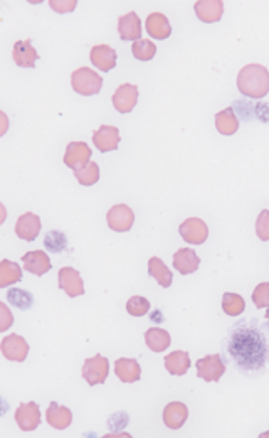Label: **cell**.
Segmentation results:
<instances>
[{
    "label": "cell",
    "instance_id": "obj_26",
    "mask_svg": "<svg viewBox=\"0 0 269 438\" xmlns=\"http://www.w3.org/2000/svg\"><path fill=\"white\" fill-rule=\"evenodd\" d=\"M148 275L155 278L156 284L163 288L170 287L172 280H174V275H172L170 270L167 268L165 263H163L160 258H156V256H153V258L148 260Z\"/></svg>",
    "mask_w": 269,
    "mask_h": 438
},
{
    "label": "cell",
    "instance_id": "obj_38",
    "mask_svg": "<svg viewBox=\"0 0 269 438\" xmlns=\"http://www.w3.org/2000/svg\"><path fill=\"white\" fill-rule=\"evenodd\" d=\"M76 0H51L49 5L52 10L59 14H66V12H73L76 9Z\"/></svg>",
    "mask_w": 269,
    "mask_h": 438
},
{
    "label": "cell",
    "instance_id": "obj_16",
    "mask_svg": "<svg viewBox=\"0 0 269 438\" xmlns=\"http://www.w3.org/2000/svg\"><path fill=\"white\" fill-rule=\"evenodd\" d=\"M40 218L34 213H25L17 219L16 222V235L21 240L34 241L40 233Z\"/></svg>",
    "mask_w": 269,
    "mask_h": 438
},
{
    "label": "cell",
    "instance_id": "obj_34",
    "mask_svg": "<svg viewBox=\"0 0 269 438\" xmlns=\"http://www.w3.org/2000/svg\"><path fill=\"white\" fill-rule=\"evenodd\" d=\"M7 300H9L12 306H16L22 310L31 309L32 303H34V299H32L31 293L25 292V290H19V288H14V290L7 292Z\"/></svg>",
    "mask_w": 269,
    "mask_h": 438
},
{
    "label": "cell",
    "instance_id": "obj_39",
    "mask_svg": "<svg viewBox=\"0 0 269 438\" xmlns=\"http://www.w3.org/2000/svg\"><path fill=\"white\" fill-rule=\"evenodd\" d=\"M0 310H2V324H0V330H7L9 329V325H10V322H12V315H10V312H9V309H7V306L5 303H0Z\"/></svg>",
    "mask_w": 269,
    "mask_h": 438
},
{
    "label": "cell",
    "instance_id": "obj_19",
    "mask_svg": "<svg viewBox=\"0 0 269 438\" xmlns=\"http://www.w3.org/2000/svg\"><path fill=\"white\" fill-rule=\"evenodd\" d=\"M187 418H189V408L180 402L168 403L165 410H163V423L170 430L182 428L185 425Z\"/></svg>",
    "mask_w": 269,
    "mask_h": 438
},
{
    "label": "cell",
    "instance_id": "obj_12",
    "mask_svg": "<svg viewBox=\"0 0 269 438\" xmlns=\"http://www.w3.org/2000/svg\"><path fill=\"white\" fill-rule=\"evenodd\" d=\"M138 103L137 84H121L113 95V106L119 113H130Z\"/></svg>",
    "mask_w": 269,
    "mask_h": 438
},
{
    "label": "cell",
    "instance_id": "obj_30",
    "mask_svg": "<svg viewBox=\"0 0 269 438\" xmlns=\"http://www.w3.org/2000/svg\"><path fill=\"white\" fill-rule=\"evenodd\" d=\"M74 177L81 185H95L100 181V167L96 162H89L83 169L74 170Z\"/></svg>",
    "mask_w": 269,
    "mask_h": 438
},
{
    "label": "cell",
    "instance_id": "obj_1",
    "mask_svg": "<svg viewBox=\"0 0 269 438\" xmlns=\"http://www.w3.org/2000/svg\"><path fill=\"white\" fill-rule=\"evenodd\" d=\"M229 341V351L234 361L241 369H257L264 366L268 359L266 337L257 329H246V325L237 324Z\"/></svg>",
    "mask_w": 269,
    "mask_h": 438
},
{
    "label": "cell",
    "instance_id": "obj_24",
    "mask_svg": "<svg viewBox=\"0 0 269 438\" xmlns=\"http://www.w3.org/2000/svg\"><path fill=\"white\" fill-rule=\"evenodd\" d=\"M115 373L123 383H134V381L140 380L141 367L134 359L121 358L115 362Z\"/></svg>",
    "mask_w": 269,
    "mask_h": 438
},
{
    "label": "cell",
    "instance_id": "obj_17",
    "mask_svg": "<svg viewBox=\"0 0 269 438\" xmlns=\"http://www.w3.org/2000/svg\"><path fill=\"white\" fill-rule=\"evenodd\" d=\"M197 17L205 24H212V22H219L224 14V2L220 0H199L194 5Z\"/></svg>",
    "mask_w": 269,
    "mask_h": 438
},
{
    "label": "cell",
    "instance_id": "obj_21",
    "mask_svg": "<svg viewBox=\"0 0 269 438\" xmlns=\"http://www.w3.org/2000/svg\"><path fill=\"white\" fill-rule=\"evenodd\" d=\"M22 262H24L25 270L29 273L37 275V277H43L52 268L51 260L44 251H29L22 256Z\"/></svg>",
    "mask_w": 269,
    "mask_h": 438
},
{
    "label": "cell",
    "instance_id": "obj_3",
    "mask_svg": "<svg viewBox=\"0 0 269 438\" xmlns=\"http://www.w3.org/2000/svg\"><path fill=\"white\" fill-rule=\"evenodd\" d=\"M71 84L73 90L83 96H93L98 95L103 87V78L98 73L93 71L89 68H80L73 73L71 76Z\"/></svg>",
    "mask_w": 269,
    "mask_h": 438
},
{
    "label": "cell",
    "instance_id": "obj_10",
    "mask_svg": "<svg viewBox=\"0 0 269 438\" xmlns=\"http://www.w3.org/2000/svg\"><path fill=\"white\" fill-rule=\"evenodd\" d=\"M16 422L24 432H34L40 425V410L37 403H21L16 410Z\"/></svg>",
    "mask_w": 269,
    "mask_h": 438
},
{
    "label": "cell",
    "instance_id": "obj_37",
    "mask_svg": "<svg viewBox=\"0 0 269 438\" xmlns=\"http://www.w3.org/2000/svg\"><path fill=\"white\" fill-rule=\"evenodd\" d=\"M256 235L259 240L269 241V211H261L256 219Z\"/></svg>",
    "mask_w": 269,
    "mask_h": 438
},
{
    "label": "cell",
    "instance_id": "obj_36",
    "mask_svg": "<svg viewBox=\"0 0 269 438\" xmlns=\"http://www.w3.org/2000/svg\"><path fill=\"white\" fill-rule=\"evenodd\" d=\"M253 302L256 309H266V307H269V281L259 284L254 288Z\"/></svg>",
    "mask_w": 269,
    "mask_h": 438
},
{
    "label": "cell",
    "instance_id": "obj_8",
    "mask_svg": "<svg viewBox=\"0 0 269 438\" xmlns=\"http://www.w3.org/2000/svg\"><path fill=\"white\" fill-rule=\"evenodd\" d=\"M178 233L189 244H202L209 236V228L199 218H189L178 228Z\"/></svg>",
    "mask_w": 269,
    "mask_h": 438
},
{
    "label": "cell",
    "instance_id": "obj_33",
    "mask_svg": "<svg viewBox=\"0 0 269 438\" xmlns=\"http://www.w3.org/2000/svg\"><path fill=\"white\" fill-rule=\"evenodd\" d=\"M44 246H46L47 251H52V253H61L67 246V238L61 231H49L46 240H44Z\"/></svg>",
    "mask_w": 269,
    "mask_h": 438
},
{
    "label": "cell",
    "instance_id": "obj_14",
    "mask_svg": "<svg viewBox=\"0 0 269 438\" xmlns=\"http://www.w3.org/2000/svg\"><path fill=\"white\" fill-rule=\"evenodd\" d=\"M200 258L192 248H180V250L175 251L174 255V266L178 273L182 275H190L196 273L199 270Z\"/></svg>",
    "mask_w": 269,
    "mask_h": 438
},
{
    "label": "cell",
    "instance_id": "obj_18",
    "mask_svg": "<svg viewBox=\"0 0 269 438\" xmlns=\"http://www.w3.org/2000/svg\"><path fill=\"white\" fill-rule=\"evenodd\" d=\"M14 61H16L17 66L21 68H34L36 66V61L39 59V53L36 51V47L32 46L31 41H17L14 44Z\"/></svg>",
    "mask_w": 269,
    "mask_h": 438
},
{
    "label": "cell",
    "instance_id": "obj_9",
    "mask_svg": "<svg viewBox=\"0 0 269 438\" xmlns=\"http://www.w3.org/2000/svg\"><path fill=\"white\" fill-rule=\"evenodd\" d=\"M91 148L84 142H71L66 148L65 164L73 170H80L89 164L91 159Z\"/></svg>",
    "mask_w": 269,
    "mask_h": 438
},
{
    "label": "cell",
    "instance_id": "obj_4",
    "mask_svg": "<svg viewBox=\"0 0 269 438\" xmlns=\"http://www.w3.org/2000/svg\"><path fill=\"white\" fill-rule=\"evenodd\" d=\"M110 374V362L104 356L96 354L95 358L86 359L83 365V378L88 381V384H103L108 380Z\"/></svg>",
    "mask_w": 269,
    "mask_h": 438
},
{
    "label": "cell",
    "instance_id": "obj_31",
    "mask_svg": "<svg viewBox=\"0 0 269 438\" xmlns=\"http://www.w3.org/2000/svg\"><path fill=\"white\" fill-rule=\"evenodd\" d=\"M246 309V302L241 295L237 293H224L222 297V310L226 312L227 315H235L242 314Z\"/></svg>",
    "mask_w": 269,
    "mask_h": 438
},
{
    "label": "cell",
    "instance_id": "obj_32",
    "mask_svg": "<svg viewBox=\"0 0 269 438\" xmlns=\"http://www.w3.org/2000/svg\"><path fill=\"white\" fill-rule=\"evenodd\" d=\"M133 56L138 59V61H150V59L155 58L156 54V46L148 39H140L137 43H133L132 46Z\"/></svg>",
    "mask_w": 269,
    "mask_h": 438
},
{
    "label": "cell",
    "instance_id": "obj_23",
    "mask_svg": "<svg viewBox=\"0 0 269 438\" xmlns=\"http://www.w3.org/2000/svg\"><path fill=\"white\" fill-rule=\"evenodd\" d=\"M147 32L153 39H167L172 34L170 22L162 12H153L147 17Z\"/></svg>",
    "mask_w": 269,
    "mask_h": 438
},
{
    "label": "cell",
    "instance_id": "obj_29",
    "mask_svg": "<svg viewBox=\"0 0 269 438\" xmlns=\"http://www.w3.org/2000/svg\"><path fill=\"white\" fill-rule=\"evenodd\" d=\"M22 280V270L17 263L10 260H2L0 263V287L5 288Z\"/></svg>",
    "mask_w": 269,
    "mask_h": 438
},
{
    "label": "cell",
    "instance_id": "obj_11",
    "mask_svg": "<svg viewBox=\"0 0 269 438\" xmlns=\"http://www.w3.org/2000/svg\"><path fill=\"white\" fill-rule=\"evenodd\" d=\"M59 288L65 290L67 297L74 299V297H80L84 293V281L81 275L78 273V270L65 266V268L59 270Z\"/></svg>",
    "mask_w": 269,
    "mask_h": 438
},
{
    "label": "cell",
    "instance_id": "obj_15",
    "mask_svg": "<svg viewBox=\"0 0 269 438\" xmlns=\"http://www.w3.org/2000/svg\"><path fill=\"white\" fill-rule=\"evenodd\" d=\"M91 62L100 69V71H111L117 66V51L113 47L106 46V44H98L91 49Z\"/></svg>",
    "mask_w": 269,
    "mask_h": 438
},
{
    "label": "cell",
    "instance_id": "obj_28",
    "mask_svg": "<svg viewBox=\"0 0 269 438\" xmlns=\"http://www.w3.org/2000/svg\"><path fill=\"white\" fill-rule=\"evenodd\" d=\"M215 128L222 135H234L239 130V120L233 108H226L215 115Z\"/></svg>",
    "mask_w": 269,
    "mask_h": 438
},
{
    "label": "cell",
    "instance_id": "obj_40",
    "mask_svg": "<svg viewBox=\"0 0 269 438\" xmlns=\"http://www.w3.org/2000/svg\"><path fill=\"white\" fill-rule=\"evenodd\" d=\"M266 319L269 321V307H268V312H266Z\"/></svg>",
    "mask_w": 269,
    "mask_h": 438
},
{
    "label": "cell",
    "instance_id": "obj_2",
    "mask_svg": "<svg viewBox=\"0 0 269 438\" xmlns=\"http://www.w3.org/2000/svg\"><path fill=\"white\" fill-rule=\"evenodd\" d=\"M239 91L249 98H264L269 93V71L261 65H248L237 74Z\"/></svg>",
    "mask_w": 269,
    "mask_h": 438
},
{
    "label": "cell",
    "instance_id": "obj_13",
    "mask_svg": "<svg viewBox=\"0 0 269 438\" xmlns=\"http://www.w3.org/2000/svg\"><path fill=\"white\" fill-rule=\"evenodd\" d=\"M119 130L111 125H103L93 133V142L100 152H111L117 150L119 146Z\"/></svg>",
    "mask_w": 269,
    "mask_h": 438
},
{
    "label": "cell",
    "instance_id": "obj_20",
    "mask_svg": "<svg viewBox=\"0 0 269 438\" xmlns=\"http://www.w3.org/2000/svg\"><path fill=\"white\" fill-rule=\"evenodd\" d=\"M118 32L123 41H140L141 36V21L134 12H128L126 16L118 19Z\"/></svg>",
    "mask_w": 269,
    "mask_h": 438
},
{
    "label": "cell",
    "instance_id": "obj_6",
    "mask_svg": "<svg viewBox=\"0 0 269 438\" xmlns=\"http://www.w3.org/2000/svg\"><path fill=\"white\" fill-rule=\"evenodd\" d=\"M0 349H2L3 358L16 362H24L29 354L27 341H25L24 337L17 336V334H10V336L3 337Z\"/></svg>",
    "mask_w": 269,
    "mask_h": 438
},
{
    "label": "cell",
    "instance_id": "obj_7",
    "mask_svg": "<svg viewBox=\"0 0 269 438\" xmlns=\"http://www.w3.org/2000/svg\"><path fill=\"white\" fill-rule=\"evenodd\" d=\"M224 373H226V366H224L219 354L205 356L204 359L197 361V376H199L200 380L207 381V383L219 381Z\"/></svg>",
    "mask_w": 269,
    "mask_h": 438
},
{
    "label": "cell",
    "instance_id": "obj_35",
    "mask_svg": "<svg viewBox=\"0 0 269 438\" xmlns=\"http://www.w3.org/2000/svg\"><path fill=\"white\" fill-rule=\"evenodd\" d=\"M126 310H128V314L133 315V317H143V315H147L148 310H150V302H148L145 297L134 295L126 302Z\"/></svg>",
    "mask_w": 269,
    "mask_h": 438
},
{
    "label": "cell",
    "instance_id": "obj_5",
    "mask_svg": "<svg viewBox=\"0 0 269 438\" xmlns=\"http://www.w3.org/2000/svg\"><path fill=\"white\" fill-rule=\"evenodd\" d=\"M108 226L117 233H126L132 229L134 222V213L126 204H117L106 214Z\"/></svg>",
    "mask_w": 269,
    "mask_h": 438
},
{
    "label": "cell",
    "instance_id": "obj_27",
    "mask_svg": "<svg viewBox=\"0 0 269 438\" xmlns=\"http://www.w3.org/2000/svg\"><path fill=\"white\" fill-rule=\"evenodd\" d=\"M145 343H147V346L150 347L153 352H163L170 346L172 339L170 334H168L165 329L152 327L145 332Z\"/></svg>",
    "mask_w": 269,
    "mask_h": 438
},
{
    "label": "cell",
    "instance_id": "obj_25",
    "mask_svg": "<svg viewBox=\"0 0 269 438\" xmlns=\"http://www.w3.org/2000/svg\"><path fill=\"white\" fill-rule=\"evenodd\" d=\"M165 367L174 376H184L190 367V358L185 351H175L165 356Z\"/></svg>",
    "mask_w": 269,
    "mask_h": 438
},
{
    "label": "cell",
    "instance_id": "obj_22",
    "mask_svg": "<svg viewBox=\"0 0 269 438\" xmlns=\"http://www.w3.org/2000/svg\"><path fill=\"white\" fill-rule=\"evenodd\" d=\"M46 420L52 428L66 430L73 423V413H71L69 408L61 406L58 403H51L46 411Z\"/></svg>",
    "mask_w": 269,
    "mask_h": 438
}]
</instances>
